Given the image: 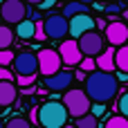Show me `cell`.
<instances>
[{
    "mask_svg": "<svg viewBox=\"0 0 128 128\" xmlns=\"http://www.w3.org/2000/svg\"><path fill=\"white\" fill-rule=\"evenodd\" d=\"M117 79L110 74V72H101V70H94L88 74L86 79V94L90 97V101H97V104H106V101H112L117 97Z\"/></svg>",
    "mask_w": 128,
    "mask_h": 128,
    "instance_id": "cell-1",
    "label": "cell"
},
{
    "mask_svg": "<svg viewBox=\"0 0 128 128\" xmlns=\"http://www.w3.org/2000/svg\"><path fill=\"white\" fill-rule=\"evenodd\" d=\"M70 115L61 101H45L38 106V124L40 128H63L68 124Z\"/></svg>",
    "mask_w": 128,
    "mask_h": 128,
    "instance_id": "cell-2",
    "label": "cell"
},
{
    "mask_svg": "<svg viewBox=\"0 0 128 128\" xmlns=\"http://www.w3.org/2000/svg\"><path fill=\"white\" fill-rule=\"evenodd\" d=\"M61 104L65 106L68 115H70V117H74V119H79V117L88 115V112H90V108H92L90 97H88V94H86V90H81V88H70V90H65V94H63V101H61Z\"/></svg>",
    "mask_w": 128,
    "mask_h": 128,
    "instance_id": "cell-3",
    "label": "cell"
},
{
    "mask_svg": "<svg viewBox=\"0 0 128 128\" xmlns=\"http://www.w3.org/2000/svg\"><path fill=\"white\" fill-rule=\"evenodd\" d=\"M29 14L32 11L25 0H2L0 4V20H4V25H18L27 20Z\"/></svg>",
    "mask_w": 128,
    "mask_h": 128,
    "instance_id": "cell-4",
    "label": "cell"
},
{
    "mask_svg": "<svg viewBox=\"0 0 128 128\" xmlns=\"http://www.w3.org/2000/svg\"><path fill=\"white\" fill-rule=\"evenodd\" d=\"M36 58H38V72L43 74V79H45V76H52V74H56V72H61L63 61H61V56H58V50L43 47V50L36 54Z\"/></svg>",
    "mask_w": 128,
    "mask_h": 128,
    "instance_id": "cell-5",
    "label": "cell"
},
{
    "mask_svg": "<svg viewBox=\"0 0 128 128\" xmlns=\"http://www.w3.org/2000/svg\"><path fill=\"white\" fill-rule=\"evenodd\" d=\"M76 45H79V50H81V54L83 56H99L106 47H104V36L99 34V32H86L83 36H79L76 38Z\"/></svg>",
    "mask_w": 128,
    "mask_h": 128,
    "instance_id": "cell-6",
    "label": "cell"
},
{
    "mask_svg": "<svg viewBox=\"0 0 128 128\" xmlns=\"http://www.w3.org/2000/svg\"><path fill=\"white\" fill-rule=\"evenodd\" d=\"M43 27H45V36L47 38H54V40H58L65 34H70V20L63 14H50L45 18Z\"/></svg>",
    "mask_w": 128,
    "mask_h": 128,
    "instance_id": "cell-7",
    "label": "cell"
},
{
    "mask_svg": "<svg viewBox=\"0 0 128 128\" xmlns=\"http://www.w3.org/2000/svg\"><path fill=\"white\" fill-rule=\"evenodd\" d=\"M14 70L18 76H36L38 74V58L34 52H20L14 58Z\"/></svg>",
    "mask_w": 128,
    "mask_h": 128,
    "instance_id": "cell-8",
    "label": "cell"
},
{
    "mask_svg": "<svg viewBox=\"0 0 128 128\" xmlns=\"http://www.w3.org/2000/svg\"><path fill=\"white\" fill-rule=\"evenodd\" d=\"M72 81H74V74H72L70 70H61V72H56V74L43 79L45 90H50V92H65V90H70Z\"/></svg>",
    "mask_w": 128,
    "mask_h": 128,
    "instance_id": "cell-9",
    "label": "cell"
},
{
    "mask_svg": "<svg viewBox=\"0 0 128 128\" xmlns=\"http://www.w3.org/2000/svg\"><path fill=\"white\" fill-rule=\"evenodd\" d=\"M104 32H106V38H108V43H110L112 47L126 45L128 43V25L126 22L112 20V22H108V27H106Z\"/></svg>",
    "mask_w": 128,
    "mask_h": 128,
    "instance_id": "cell-10",
    "label": "cell"
},
{
    "mask_svg": "<svg viewBox=\"0 0 128 128\" xmlns=\"http://www.w3.org/2000/svg\"><path fill=\"white\" fill-rule=\"evenodd\" d=\"M58 56H61V61H63L65 65H79L83 54H81L76 40H63V43L58 45Z\"/></svg>",
    "mask_w": 128,
    "mask_h": 128,
    "instance_id": "cell-11",
    "label": "cell"
},
{
    "mask_svg": "<svg viewBox=\"0 0 128 128\" xmlns=\"http://www.w3.org/2000/svg\"><path fill=\"white\" fill-rule=\"evenodd\" d=\"M92 29H94V20H92V16H88V14H79V16L70 18V34H72L74 38H79V36H83L86 32H92Z\"/></svg>",
    "mask_w": 128,
    "mask_h": 128,
    "instance_id": "cell-12",
    "label": "cell"
},
{
    "mask_svg": "<svg viewBox=\"0 0 128 128\" xmlns=\"http://www.w3.org/2000/svg\"><path fill=\"white\" fill-rule=\"evenodd\" d=\"M18 97V90H16V83L14 81H0V108H7L16 101Z\"/></svg>",
    "mask_w": 128,
    "mask_h": 128,
    "instance_id": "cell-13",
    "label": "cell"
},
{
    "mask_svg": "<svg viewBox=\"0 0 128 128\" xmlns=\"http://www.w3.org/2000/svg\"><path fill=\"white\" fill-rule=\"evenodd\" d=\"M97 68L101 70V72H110L112 74V70H117L115 68V47H106L99 56H97Z\"/></svg>",
    "mask_w": 128,
    "mask_h": 128,
    "instance_id": "cell-14",
    "label": "cell"
},
{
    "mask_svg": "<svg viewBox=\"0 0 128 128\" xmlns=\"http://www.w3.org/2000/svg\"><path fill=\"white\" fill-rule=\"evenodd\" d=\"M79 14H88V4H83L79 0H72V2H65L63 4V16L68 20L74 18V16H79Z\"/></svg>",
    "mask_w": 128,
    "mask_h": 128,
    "instance_id": "cell-15",
    "label": "cell"
},
{
    "mask_svg": "<svg viewBox=\"0 0 128 128\" xmlns=\"http://www.w3.org/2000/svg\"><path fill=\"white\" fill-rule=\"evenodd\" d=\"M34 27H36V22L32 20V18H27V20H22V22H18L16 25V36L18 38H22V40H27V38H34Z\"/></svg>",
    "mask_w": 128,
    "mask_h": 128,
    "instance_id": "cell-16",
    "label": "cell"
},
{
    "mask_svg": "<svg viewBox=\"0 0 128 128\" xmlns=\"http://www.w3.org/2000/svg\"><path fill=\"white\" fill-rule=\"evenodd\" d=\"M115 68H117V72H126L128 74V45H122L115 52Z\"/></svg>",
    "mask_w": 128,
    "mask_h": 128,
    "instance_id": "cell-17",
    "label": "cell"
},
{
    "mask_svg": "<svg viewBox=\"0 0 128 128\" xmlns=\"http://www.w3.org/2000/svg\"><path fill=\"white\" fill-rule=\"evenodd\" d=\"M14 38H16L14 29L9 25H0V50H9L11 43H14Z\"/></svg>",
    "mask_w": 128,
    "mask_h": 128,
    "instance_id": "cell-18",
    "label": "cell"
},
{
    "mask_svg": "<svg viewBox=\"0 0 128 128\" xmlns=\"http://www.w3.org/2000/svg\"><path fill=\"white\" fill-rule=\"evenodd\" d=\"M74 126H76V128H99V117H94L92 112H88V115L79 117Z\"/></svg>",
    "mask_w": 128,
    "mask_h": 128,
    "instance_id": "cell-19",
    "label": "cell"
},
{
    "mask_svg": "<svg viewBox=\"0 0 128 128\" xmlns=\"http://www.w3.org/2000/svg\"><path fill=\"white\" fill-rule=\"evenodd\" d=\"M104 128H128V119L122 117V115H115V117H110V119L106 122Z\"/></svg>",
    "mask_w": 128,
    "mask_h": 128,
    "instance_id": "cell-20",
    "label": "cell"
},
{
    "mask_svg": "<svg viewBox=\"0 0 128 128\" xmlns=\"http://www.w3.org/2000/svg\"><path fill=\"white\" fill-rule=\"evenodd\" d=\"M4 128H32V124H29L25 117H11V119L4 124Z\"/></svg>",
    "mask_w": 128,
    "mask_h": 128,
    "instance_id": "cell-21",
    "label": "cell"
},
{
    "mask_svg": "<svg viewBox=\"0 0 128 128\" xmlns=\"http://www.w3.org/2000/svg\"><path fill=\"white\" fill-rule=\"evenodd\" d=\"M14 58H16V54L11 50H0V68L14 65Z\"/></svg>",
    "mask_w": 128,
    "mask_h": 128,
    "instance_id": "cell-22",
    "label": "cell"
},
{
    "mask_svg": "<svg viewBox=\"0 0 128 128\" xmlns=\"http://www.w3.org/2000/svg\"><path fill=\"white\" fill-rule=\"evenodd\" d=\"M117 110H119L122 117H126V119H128V92H124L122 99L117 101Z\"/></svg>",
    "mask_w": 128,
    "mask_h": 128,
    "instance_id": "cell-23",
    "label": "cell"
},
{
    "mask_svg": "<svg viewBox=\"0 0 128 128\" xmlns=\"http://www.w3.org/2000/svg\"><path fill=\"white\" fill-rule=\"evenodd\" d=\"M94 68H97V63H94V58H90V56H86V58H81V72H94Z\"/></svg>",
    "mask_w": 128,
    "mask_h": 128,
    "instance_id": "cell-24",
    "label": "cell"
},
{
    "mask_svg": "<svg viewBox=\"0 0 128 128\" xmlns=\"http://www.w3.org/2000/svg\"><path fill=\"white\" fill-rule=\"evenodd\" d=\"M34 38H36V40H45V38H47V36H45V27H43L40 20H38L36 27H34Z\"/></svg>",
    "mask_w": 128,
    "mask_h": 128,
    "instance_id": "cell-25",
    "label": "cell"
},
{
    "mask_svg": "<svg viewBox=\"0 0 128 128\" xmlns=\"http://www.w3.org/2000/svg\"><path fill=\"white\" fill-rule=\"evenodd\" d=\"M106 14H110V16L122 14V7H119V4H115V2H108V4H106Z\"/></svg>",
    "mask_w": 128,
    "mask_h": 128,
    "instance_id": "cell-26",
    "label": "cell"
},
{
    "mask_svg": "<svg viewBox=\"0 0 128 128\" xmlns=\"http://www.w3.org/2000/svg\"><path fill=\"white\" fill-rule=\"evenodd\" d=\"M0 81H14V74L7 68H0Z\"/></svg>",
    "mask_w": 128,
    "mask_h": 128,
    "instance_id": "cell-27",
    "label": "cell"
},
{
    "mask_svg": "<svg viewBox=\"0 0 128 128\" xmlns=\"http://www.w3.org/2000/svg\"><path fill=\"white\" fill-rule=\"evenodd\" d=\"M29 124H34V122H38V106H34L32 110H29V119H27Z\"/></svg>",
    "mask_w": 128,
    "mask_h": 128,
    "instance_id": "cell-28",
    "label": "cell"
},
{
    "mask_svg": "<svg viewBox=\"0 0 128 128\" xmlns=\"http://www.w3.org/2000/svg\"><path fill=\"white\" fill-rule=\"evenodd\" d=\"M36 81V76H18V83L20 86H29V83H34Z\"/></svg>",
    "mask_w": 128,
    "mask_h": 128,
    "instance_id": "cell-29",
    "label": "cell"
},
{
    "mask_svg": "<svg viewBox=\"0 0 128 128\" xmlns=\"http://www.w3.org/2000/svg\"><path fill=\"white\" fill-rule=\"evenodd\" d=\"M92 110H94V112H92L94 117H97V115H101V112H104V104H97V106H94Z\"/></svg>",
    "mask_w": 128,
    "mask_h": 128,
    "instance_id": "cell-30",
    "label": "cell"
},
{
    "mask_svg": "<svg viewBox=\"0 0 128 128\" xmlns=\"http://www.w3.org/2000/svg\"><path fill=\"white\" fill-rule=\"evenodd\" d=\"M94 25H97V27H99V29H106V27H108V22H106V20H104V18H99V20H97V22H94Z\"/></svg>",
    "mask_w": 128,
    "mask_h": 128,
    "instance_id": "cell-31",
    "label": "cell"
},
{
    "mask_svg": "<svg viewBox=\"0 0 128 128\" xmlns=\"http://www.w3.org/2000/svg\"><path fill=\"white\" fill-rule=\"evenodd\" d=\"M115 79H119V81H126L128 74H126V72H117V76H115Z\"/></svg>",
    "mask_w": 128,
    "mask_h": 128,
    "instance_id": "cell-32",
    "label": "cell"
},
{
    "mask_svg": "<svg viewBox=\"0 0 128 128\" xmlns=\"http://www.w3.org/2000/svg\"><path fill=\"white\" fill-rule=\"evenodd\" d=\"M25 2H27V4H43L45 0H25Z\"/></svg>",
    "mask_w": 128,
    "mask_h": 128,
    "instance_id": "cell-33",
    "label": "cell"
},
{
    "mask_svg": "<svg viewBox=\"0 0 128 128\" xmlns=\"http://www.w3.org/2000/svg\"><path fill=\"white\" fill-rule=\"evenodd\" d=\"M52 4H54V0H45L43 2V7H52Z\"/></svg>",
    "mask_w": 128,
    "mask_h": 128,
    "instance_id": "cell-34",
    "label": "cell"
},
{
    "mask_svg": "<svg viewBox=\"0 0 128 128\" xmlns=\"http://www.w3.org/2000/svg\"><path fill=\"white\" fill-rule=\"evenodd\" d=\"M79 2H83V4H92L94 0H79Z\"/></svg>",
    "mask_w": 128,
    "mask_h": 128,
    "instance_id": "cell-35",
    "label": "cell"
},
{
    "mask_svg": "<svg viewBox=\"0 0 128 128\" xmlns=\"http://www.w3.org/2000/svg\"><path fill=\"white\" fill-rule=\"evenodd\" d=\"M63 128H76V126H72V124H65V126H63Z\"/></svg>",
    "mask_w": 128,
    "mask_h": 128,
    "instance_id": "cell-36",
    "label": "cell"
},
{
    "mask_svg": "<svg viewBox=\"0 0 128 128\" xmlns=\"http://www.w3.org/2000/svg\"><path fill=\"white\" fill-rule=\"evenodd\" d=\"M104 2H112V0H104Z\"/></svg>",
    "mask_w": 128,
    "mask_h": 128,
    "instance_id": "cell-37",
    "label": "cell"
},
{
    "mask_svg": "<svg viewBox=\"0 0 128 128\" xmlns=\"http://www.w3.org/2000/svg\"><path fill=\"white\" fill-rule=\"evenodd\" d=\"M0 128H4V124H0Z\"/></svg>",
    "mask_w": 128,
    "mask_h": 128,
    "instance_id": "cell-38",
    "label": "cell"
},
{
    "mask_svg": "<svg viewBox=\"0 0 128 128\" xmlns=\"http://www.w3.org/2000/svg\"><path fill=\"white\" fill-rule=\"evenodd\" d=\"M124 2H128V0H124Z\"/></svg>",
    "mask_w": 128,
    "mask_h": 128,
    "instance_id": "cell-39",
    "label": "cell"
},
{
    "mask_svg": "<svg viewBox=\"0 0 128 128\" xmlns=\"http://www.w3.org/2000/svg\"><path fill=\"white\" fill-rule=\"evenodd\" d=\"M126 25H128V22H126Z\"/></svg>",
    "mask_w": 128,
    "mask_h": 128,
    "instance_id": "cell-40",
    "label": "cell"
}]
</instances>
